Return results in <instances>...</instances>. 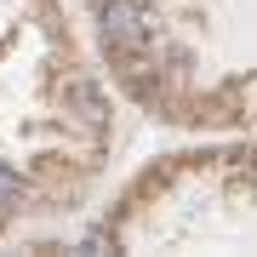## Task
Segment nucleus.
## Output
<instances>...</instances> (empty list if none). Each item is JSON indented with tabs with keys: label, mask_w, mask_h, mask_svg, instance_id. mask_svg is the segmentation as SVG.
Wrapping results in <instances>:
<instances>
[{
	"label": "nucleus",
	"mask_w": 257,
	"mask_h": 257,
	"mask_svg": "<svg viewBox=\"0 0 257 257\" xmlns=\"http://www.w3.org/2000/svg\"><path fill=\"white\" fill-rule=\"evenodd\" d=\"M69 97L86 109V120H103V103H97V92H92V86H69Z\"/></svg>",
	"instance_id": "nucleus-3"
},
{
	"label": "nucleus",
	"mask_w": 257,
	"mask_h": 257,
	"mask_svg": "<svg viewBox=\"0 0 257 257\" xmlns=\"http://www.w3.org/2000/svg\"><path fill=\"white\" fill-rule=\"evenodd\" d=\"M18 194H23V177L12 172V166H0V211H6L12 200H18Z\"/></svg>",
	"instance_id": "nucleus-2"
},
{
	"label": "nucleus",
	"mask_w": 257,
	"mask_h": 257,
	"mask_svg": "<svg viewBox=\"0 0 257 257\" xmlns=\"http://www.w3.org/2000/svg\"><path fill=\"white\" fill-rule=\"evenodd\" d=\"M149 35H155V18L138 0H109L103 6V40L114 52H138V46H149Z\"/></svg>",
	"instance_id": "nucleus-1"
}]
</instances>
